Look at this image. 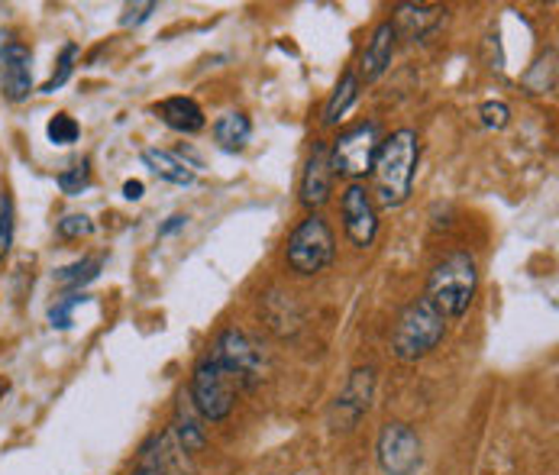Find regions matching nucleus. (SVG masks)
I'll return each mask as SVG.
<instances>
[{
	"mask_svg": "<svg viewBox=\"0 0 559 475\" xmlns=\"http://www.w3.org/2000/svg\"><path fill=\"white\" fill-rule=\"evenodd\" d=\"M417 162H420V140L414 130H395L392 136H385L379 143V153L372 162V191L376 201L389 211H395L401 204H407L411 191H414V175H417Z\"/></svg>",
	"mask_w": 559,
	"mask_h": 475,
	"instance_id": "obj_1",
	"label": "nucleus"
},
{
	"mask_svg": "<svg viewBox=\"0 0 559 475\" xmlns=\"http://www.w3.org/2000/svg\"><path fill=\"white\" fill-rule=\"evenodd\" d=\"M479 292V265L473 252H450L443 262L433 265L430 278H427V301L447 317V320H460L473 308Z\"/></svg>",
	"mask_w": 559,
	"mask_h": 475,
	"instance_id": "obj_2",
	"label": "nucleus"
},
{
	"mask_svg": "<svg viewBox=\"0 0 559 475\" xmlns=\"http://www.w3.org/2000/svg\"><path fill=\"white\" fill-rule=\"evenodd\" d=\"M447 336V317L440 314L427 298L411 301L395 320L392 330V353L401 363H417L430 356Z\"/></svg>",
	"mask_w": 559,
	"mask_h": 475,
	"instance_id": "obj_3",
	"label": "nucleus"
},
{
	"mask_svg": "<svg viewBox=\"0 0 559 475\" xmlns=\"http://www.w3.org/2000/svg\"><path fill=\"white\" fill-rule=\"evenodd\" d=\"M333 256H336V237L320 214L305 217L285 246V259L298 275H318L326 265H333Z\"/></svg>",
	"mask_w": 559,
	"mask_h": 475,
	"instance_id": "obj_4",
	"label": "nucleus"
},
{
	"mask_svg": "<svg viewBox=\"0 0 559 475\" xmlns=\"http://www.w3.org/2000/svg\"><path fill=\"white\" fill-rule=\"evenodd\" d=\"M379 123L376 120H366V123H356L349 130H343L333 146H330V168H333V178H362L372 171V162L379 153Z\"/></svg>",
	"mask_w": 559,
	"mask_h": 475,
	"instance_id": "obj_5",
	"label": "nucleus"
},
{
	"mask_svg": "<svg viewBox=\"0 0 559 475\" xmlns=\"http://www.w3.org/2000/svg\"><path fill=\"white\" fill-rule=\"evenodd\" d=\"M191 404L194 411L204 417V420H227L234 404H237V382L211 359L204 356L198 366H194V376H191Z\"/></svg>",
	"mask_w": 559,
	"mask_h": 475,
	"instance_id": "obj_6",
	"label": "nucleus"
},
{
	"mask_svg": "<svg viewBox=\"0 0 559 475\" xmlns=\"http://www.w3.org/2000/svg\"><path fill=\"white\" fill-rule=\"evenodd\" d=\"M237 385L242 389H249V385H255L262 376V356H259V349H255V343L237 330V326H230V330H224L217 340H214V349L207 353Z\"/></svg>",
	"mask_w": 559,
	"mask_h": 475,
	"instance_id": "obj_7",
	"label": "nucleus"
},
{
	"mask_svg": "<svg viewBox=\"0 0 559 475\" xmlns=\"http://www.w3.org/2000/svg\"><path fill=\"white\" fill-rule=\"evenodd\" d=\"M376 456H379V466L385 475H414L420 470V460H424L420 456V437L407 424L392 420L379 434Z\"/></svg>",
	"mask_w": 559,
	"mask_h": 475,
	"instance_id": "obj_8",
	"label": "nucleus"
},
{
	"mask_svg": "<svg viewBox=\"0 0 559 475\" xmlns=\"http://www.w3.org/2000/svg\"><path fill=\"white\" fill-rule=\"evenodd\" d=\"M376 397V369H353L343 392L336 395L330 407V427L333 430H353L372 407Z\"/></svg>",
	"mask_w": 559,
	"mask_h": 475,
	"instance_id": "obj_9",
	"label": "nucleus"
},
{
	"mask_svg": "<svg viewBox=\"0 0 559 475\" xmlns=\"http://www.w3.org/2000/svg\"><path fill=\"white\" fill-rule=\"evenodd\" d=\"M340 211H343V230H346L349 242L359 249H369L379 237V211H376V201L366 191V185L353 181L340 198Z\"/></svg>",
	"mask_w": 559,
	"mask_h": 475,
	"instance_id": "obj_10",
	"label": "nucleus"
},
{
	"mask_svg": "<svg viewBox=\"0 0 559 475\" xmlns=\"http://www.w3.org/2000/svg\"><path fill=\"white\" fill-rule=\"evenodd\" d=\"M0 94L10 104H23L33 94V52L23 43L0 46Z\"/></svg>",
	"mask_w": 559,
	"mask_h": 475,
	"instance_id": "obj_11",
	"label": "nucleus"
},
{
	"mask_svg": "<svg viewBox=\"0 0 559 475\" xmlns=\"http://www.w3.org/2000/svg\"><path fill=\"white\" fill-rule=\"evenodd\" d=\"M447 7L440 3H399L395 16L389 20L395 36H404L407 43H424L447 23Z\"/></svg>",
	"mask_w": 559,
	"mask_h": 475,
	"instance_id": "obj_12",
	"label": "nucleus"
},
{
	"mask_svg": "<svg viewBox=\"0 0 559 475\" xmlns=\"http://www.w3.org/2000/svg\"><path fill=\"white\" fill-rule=\"evenodd\" d=\"M395 43H399V36H395L392 23H389V20H382V23L372 29L369 43H366V49H362L359 72H356L359 84H362V81H366V84H372V81H379L385 72H389V69H392Z\"/></svg>",
	"mask_w": 559,
	"mask_h": 475,
	"instance_id": "obj_13",
	"label": "nucleus"
},
{
	"mask_svg": "<svg viewBox=\"0 0 559 475\" xmlns=\"http://www.w3.org/2000/svg\"><path fill=\"white\" fill-rule=\"evenodd\" d=\"M333 194V168H330V146L318 143L308 156L305 175H301V204L308 211H318Z\"/></svg>",
	"mask_w": 559,
	"mask_h": 475,
	"instance_id": "obj_14",
	"label": "nucleus"
},
{
	"mask_svg": "<svg viewBox=\"0 0 559 475\" xmlns=\"http://www.w3.org/2000/svg\"><path fill=\"white\" fill-rule=\"evenodd\" d=\"M156 114L162 117V123L175 133H185V136H194L207 127V117L201 110V104L194 97H165Z\"/></svg>",
	"mask_w": 559,
	"mask_h": 475,
	"instance_id": "obj_15",
	"label": "nucleus"
},
{
	"mask_svg": "<svg viewBox=\"0 0 559 475\" xmlns=\"http://www.w3.org/2000/svg\"><path fill=\"white\" fill-rule=\"evenodd\" d=\"M143 162H146V168L162 178V181H168V185H178V188H188V185H194V168L188 165V162H181V158L175 156V153H168V150H146L143 153Z\"/></svg>",
	"mask_w": 559,
	"mask_h": 475,
	"instance_id": "obj_16",
	"label": "nucleus"
},
{
	"mask_svg": "<svg viewBox=\"0 0 559 475\" xmlns=\"http://www.w3.org/2000/svg\"><path fill=\"white\" fill-rule=\"evenodd\" d=\"M191 407H194L191 397H181V404H178V411H175V427H171V434L178 437V447H181L185 453H201L204 443H207V434H204V427H201V417H194Z\"/></svg>",
	"mask_w": 559,
	"mask_h": 475,
	"instance_id": "obj_17",
	"label": "nucleus"
},
{
	"mask_svg": "<svg viewBox=\"0 0 559 475\" xmlns=\"http://www.w3.org/2000/svg\"><path fill=\"white\" fill-rule=\"evenodd\" d=\"M214 140L224 153H242L246 143L252 140V123L246 114H224L217 123H214Z\"/></svg>",
	"mask_w": 559,
	"mask_h": 475,
	"instance_id": "obj_18",
	"label": "nucleus"
},
{
	"mask_svg": "<svg viewBox=\"0 0 559 475\" xmlns=\"http://www.w3.org/2000/svg\"><path fill=\"white\" fill-rule=\"evenodd\" d=\"M359 100V79H356V72H346L340 84L333 87V94H330V100H326V107H323V123L326 127H336L346 114H349V107Z\"/></svg>",
	"mask_w": 559,
	"mask_h": 475,
	"instance_id": "obj_19",
	"label": "nucleus"
},
{
	"mask_svg": "<svg viewBox=\"0 0 559 475\" xmlns=\"http://www.w3.org/2000/svg\"><path fill=\"white\" fill-rule=\"evenodd\" d=\"M100 269H104V259L87 256V259H79V262H72V265L56 269V272H52V282H56L59 288H72V292H79V288L91 285V282L100 275Z\"/></svg>",
	"mask_w": 559,
	"mask_h": 475,
	"instance_id": "obj_20",
	"label": "nucleus"
},
{
	"mask_svg": "<svg viewBox=\"0 0 559 475\" xmlns=\"http://www.w3.org/2000/svg\"><path fill=\"white\" fill-rule=\"evenodd\" d=\"M168 434H153L143 447H140V456H136V466L130 475H168Z\"/></svg>",
	"mask_w": 559,
	"mask_h": 475,
	"instance_id": "obj_21",
	"label": "nucleus"
},
{
	"mask_svg": "<svg viewBox=\"0 0 559 475\" xmlns=\"http://www.w3.org/2000/svg\"><path fill=\"white\" fill-rule=\"evenodd\" d=\"M524 87H527V94H537V97H547V94H554V87H557V52L550 49V52H544L527 72H524Z\"/></svg>",
	"mask_w": 559,
	"mask_h": 475,
	"instance_id": "obj_22",
	"label": "nucleus"
},
{
	"mask_svg": "<svg viewBox=\"0 0 559 475\" xmlns=\"http://www.w3.org/2000/svg\"><path fill=\"white\" fill-rule=\"evenodd\" d=\"M75 62H79V46H75V43L62 46L59 62H56V72H52V79L43 84V94H56L66 81L72 79V75H75Z\"/></svg>",
	"mask_w": 559,
	"mask_h": 475,
	"instance_id": "obj_23",
	"label": "nucleus"
},
{
	"mask_svg": "<svg viewBox=\"0 0 559 475\" xmlns=\"http://www.w3.org/2000/svg\"><path fill=\"white\" fill-rule=\"evenodd\" d=\"M46 136H49L52 146H72V143H79V120L69 117V114H56V117L49 120V127H46Z\"/></svg>",
	"mask_w": 559,
	"mask_h": 475,
	"instance_id": "obj_24",
	"label": "nucleus"
},
{
	"mask_svg": "<svg viewBox=\"0 0 559 475\" xmlns=\"http://www.w3.org/2000/svg\"><path fill=\"white\" fill-rule=\"evenodd\" d=\"M87 185H91V162H87V158L72 162V165L59 175V188H62V194H69V198H79L81 191H87Z\"/></svg>",
	"mask_w": 559,
	"mask_h": 475,
	"instance_id": "obj_25",
	"label": "nucleus"
},
{
	"mask_svg": "<svg viewBox=\"0 0 559 475\" xmlns=\"http://www.w3.org/2000/svg\"><path fill=\"white\" fill-rule=\"evenodd\" d=\"M84 301H87V298L79 295V292H75V295H66V298H59V301L49 308V320H52V326H56V330H69V326H72V311H75L79 305H84Z\"/></svg>",
	"mask_w": 559,
	"mask_h": 475,
	"instance_id": "obj_26",
	"label": "nucleus"
},
{
	"mask_svg": "<svg viewBox=\"0 0 559 475\" xmlns=\"http://www.w3.org/2000/svg\"><path fill=\"white\" fill-rule=\"evenodd\" d=\"M56 234H59L62 239L91 237V234H94V224H91V217H87V214H66V217L56 224Z\"/></svg>",
	"mask_w": 559,
	"mask_h": 475,
	"instance_id": "obj_27",
	"label": "nucleus"
},
{
	"mask_svg": "<svg viewBox=\"0 0 559 475\" xmlns=\"http://www.w3.org/2000/svg\"><path fill=\"white\" fill-rule=\"evenodd\" d=\"M479 117L488 130H504L508 120H511V107H508L504 100H488V104H481L479 107Z\"/></svg>",
	"mask_w": 559,
	"mask_h": 475,
	"instance_id": "obj_28",
	"label": "nucleus"
},
{
	"mask_svg": "<svg viewBox=\"0 0 559 475\" xmlns=\"http://www.w3.org/2000/svg\"><path fill=\"white\" fill-rule=\"evenodd\" d=\"M13 246V201L0 194V256Z\"/></svg>",
	"mask_w": 559,
	"mask_h": 475,
	"instance_id": "obj_29",
	"label": "nucleus"
},
{
	"mask_svg": "<svg viewBox=\"0 0 559 475\" xmlns=\"http://www.w3.org/2000/svg\"><path fill=\"white\" fill-rule=\"evenodd\" d=\"M156 10H159V3H153V0H150V3H133V7H127V13L120 16V23H123V26H140V23H146Z\"/></svg>",
	"mask_w": 559,
	"mask_h": 475,
	"instance_id": "obj_30",
	"label": "nucleus"
},
{
	"mask_svg": "<svg viewBox=\"0 0 559 475\" xmlns=\"http://www.w3.org/2000/svg\"><path fill=\"white\" fill-rule=\"evenodd\" d=\"M185 224H188V217H181V214L168 217V221H165V224H162V227H159V237H171V234L185 230Z\"/></svg>",
	"mask_w": 559,
	"mask_h": 475,
	"instance_id": "obj_31",
	"label": "nucleus"
},
{
	"mask_svg": "<svg viewBox=\"0 0 559 475\" xmlns=\"http://www.w3.org/2000/svg\"><path fill=\"white\" fill-rule=\"evenodd\" d=\"M143 191H146V185H143V181H136V178L123 185V198H127V201H140V198H143Z\"/></svg>",
	"mask_w": 559,
	"mask_h": 475,
	"instance_id": "obj_32",
	"label": "nucleus"
}]
</instances>
